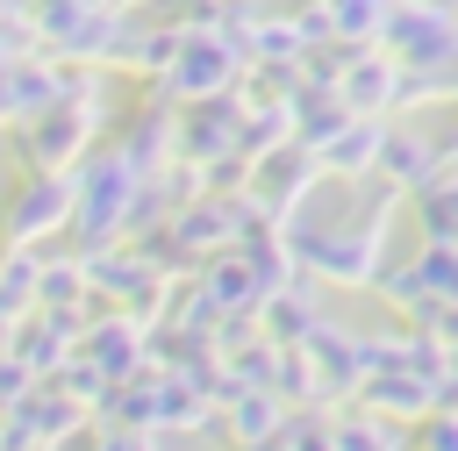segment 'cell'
Wrapping results in <instances>:
<instances>
[{"instance_id": "cell-1", "label": "cell", "mask_w": 458, "mask_h": 451, "mask_svg": "<svg viewBox=\"0 0 458 451\" xmlns=\"http://www.w3.org/2000/svg\"><path fill=\"white\" fill-rule=\"evenodd\" d=\"M394 208H401V193L372 200V208L351 215L344 229H308L301 215H286L279 229H286V243H293V258H301L308 272H322V279H336V286H372L379 265H386V222H394Z\"/></svg>"}, {"instance_id": "cell-2", "label": "cell", "mask_w": 458, "mask_h": 451, "mask_svg": "<svg viewBox=\"0 0 458 451\" xmlns=\"http://www.w3.org/2000/svg\"><path fill=\"white\" fill-rule=\"evenodd\" d=\"M136 193H143V172H136L122 150H100V157H86V179H79V208H72L79 236L100 251L114 229H129V208H136Z\"/></svg>"}, {"instance_id": "cell-3", "label": "cell", "mask_w": 458, "mask_h": 451, "mask_svg": "<svg viewBox=\"0 0 458 451\" xmlns=\"http://www.w3.org/2000/svg\"><path fill=\"white\" fill-rule=\"evenodd\" d=\"M379 50L394 64H458V14H444L437 0H401L379 29Z\"/></svg>"}, {"instance_id": "cell-4", "label": "cell", "mask_w": 458, "mask_h": 451, "mask_svg": "<svg viewBox=\"0 0 458 451\" xmlns=\"http://www.w3.org/2000/svg\"><path fill=\"white\" fill-rule=\"evenodd\" d=\"M86 136H93V107L72 93V100L43 107V122L21 136V165H29V172H64V165H79Z\"/></svg>"}, {"instance_id": "cell-5", "label": "cell", "mask_w": 458, "mask_h": 451, "mask_svg": "<svg viewBox=\"0 0 458 451\" xmlns=\"http://www.w3.org/2000/svg\"><path fill=\"white\" fill-rule=\"evenodd\" d=\"M72 208H79V193L64 186V172H29V179L14 186L0 229H7V243H36V236H50L57 222H72Z\"/></svg>"}, {"instance_id": "cell-6", "label": "cell", "mask_w": 458, "mask_h": 451, "mask_svg": "<svg viewBox=\"0 0 458 451\" xmlns=\"http://www.w3.org/2000/svg\"><path fill=\"white\" fill-rule=\"evenodd\" d=\"M336 100H344L351 115H386V107L401 100V64H394L386 50H372V43H351V50H344Z\"/></svg>"}, {"instance_id": "cell-7", "label": "cell", "mask_w": 458, "mask_h": 451, "mask_svg": "<svg viewBox=\"0 0 458 451\" xmlns=\"http://www.w3.org/2000/svg\"><path fill=\"white\" fill-rule=\"evenodd\" d=\"M229 72H236L229 36H193V29H186V43H179V57H172L165 79H172V93H186V100H215Z\"/></svg>"}, {"instance_id": "cell-8", "label": "cell", "mask_w": 458, "mask_h": 451, "mask_svg": "<svg viewBox=\"0 0 458 451\" xmlns=\"http://www.w3.org/2000/svg\"><path fill=\"white\" fill-rule=\"evenodd\" d=\"M358 408H372V415H429L437 408V379H422L408 365H379V372L358 379Z\"/></svg>"}, {"instance_id": "cell-9", "label": "cell", "mask_w": 458, "mask_h": 451, "mask_svg": "<svg viewBox=\"0 0 458 451\" xmlns=\"http://www.w3.org/2000/svg\"><path fill=\"white\" fill-rule=\"evenodd\" d=\"M215 422L229 430V444L258 451V444H272V437L286 430V401H279L272 387H236V394L222 401V415H215Z\"/></svg>"}, {"instance_id": "cell-10", "label": "cell", "mask_w": 458, "mask_h": 451, "mask_svg": "<svg viewBox=\"0 0 458 451\" xmlns=\"http://www.w3.org/2000/svg\"><path fill=\"white\" fill-rule=\"evenodd\" d=\"M86 365L100 379H129L143 365V315H100L86 329Z\"/></svg>"}, {"instance_id": "cell-11", "label": "cell", "mask_w": 458, "mask_h": 451, "mask_svg": "<svg viewBox=\"0 0 458 451\" xmlns=\"http://www.w3.org/2000/svg\"><path fill=\"white\" fill-rule=\"evenodd\" d=\"M444 165H451V150H444V143H422V136H408V129H386V143H379V172H386L394 193L429 186Z\"/></svg>"}, {"instance_id": "cell-12", "label": "cell", "mask_w": 458, "mask_h": 451, "mask_svg": "<svg viewBox=\"0 0 458 451\" xmlns=\"http://www.w3.org/2000/svg\"><path fill=\"white\" fill-rule=\"evenodd\" d=\"M379 143H386V115H351L315 157H322V172L358 179V172H379Z\"/></svg>"}, {"instance_id": "cell-13", "label": "cell", "mask_w": 458, "mask_h": 451, "mask_svg": "<svg viewBox=\"0 0 458 451\" xmlns=\"http://www.w3.org/2000/svg\"><path fill=\"white\" fill-rule=\"evenodd\" d=\"M408 208H415V222H422V243H458V172H451V165H444L429 186H415Z\"/></svg>"}, {"instance_id": "cell-14", "label": "cell", "mask_w": 458, "mask_h": 451, "mask_svg": "<svg viewBox=\"0 0 458 451\" xmlns=\"http://www.w3.org/2000/svg\"><path fill=\"white\" fill-rule=\"evenodd\" d=\"M36 279H43V265L29 258V243H7L0 251V315L7 322H21L36 308Z\"/></svg>"}, {"instance_id": "cell-15", "label": "cell", "mask_w": 458, "mask_h": 451, "mask_svg": "<svg viewBox=\"0 0 458 451\" xmlns=\"http://www.w3.org/2000/svg\"><path fill=\"white\" fill-rule=\"evenodd\" d=\"M322 7H329V21H336L344 43H379V29H386V14L401 0H322Z\"/></svg>"}, {"instance_id": "cell-16", "label": "cell", "mask_w": 458, "mask_h": 451, "mask_svg": "<svg viewBox=\"0 0 458 451\" xmlns=\"http://www.w3.org/2000/svg\"><path fill=\"white\" fill-rule=\"evenodd\" d=\"M329 437H336V451H401L394 422H386V415H372V408L336 415V422H329Z\"/></svg>"}, {"instance_id": "cell-17", "label": "cell", "mask_w": 458, "mask_h": 451, "mask_svg": "<svg viewBox=\"0 0 458 451\" xmlns=\"http://www.w3.org/2000/svg\"><path fill=\"white\" fill-rule=\"evenodd\" d=\"M372 286H379V294H386V301H394V308H401V315H415V308H422V301H429V279H422V258H415V251H408V258H401V265H394V258H386V265H379V279H372Z\"/></svg>"}, {"instance_id": "cell-18", "label": "cell", "mask_w": 458, "mask_h": 451, "mask_svg": "<svg viewBox=\"0 0 458 451\" xmlns=\"http://www.w3.org/2000/svg\"><path fill=\"white\" fill-rule=\"evenodd\" d=\"M229 136H243V129H236V107H208V115H193V122H186V143H179V150L200 165V157H215Z\"/></svg>"}, {"instance_id": "cell-19", "label": "cell", "mask_w": 458, "mask_h": 451, "mask_svg": "<svg viewBox=\"0 0 458 451\" xmlns=\"http://www.w3.org/2000/svg\"><path fill=\"white\" fill-rule=\"evenodd\" d=\"M79 286H86V258H79V265H43V279H36V308H72Z\"/></svg>"}, {"instance_id": "cell-20", "label": "cell", "mask_w": 458, "mask_h": 451, "mask_svg": "<svg viewBox=\"0 0 458 451\" xmlns=\"http://www.w3.org/2000/svg\"><path fill=\"white\" fill-rule=\"evenodd\" d=\"M415 444H422V451H458V408H429Z\"/></svg>"}, {"instance_id": "cell-21", "label": "cell", "mask_w": 458, "mask_h": 451, "mask_svg": "<svg viewBox=\"0 0 458 451\" xmlns=\"http://www.w3.org/2000/svg\"><path fill=\"white\" fill-rule=\"evenodd\" d=\"M93 451H150V444H143V437H136V430H107V437H100V444H93Z\"/></svg>"}, {"instance_id": "cell-22", "label": "cell", "mask_w": 458, "mask_h": 451, "mask_svg": "<svg viewBox=\"0 0 458 451\" xmlns=\"http://www.w3.org/2000/svg\"><path fill=\"white\" fill-rule=\"evenodd\" d=\"M437 7H444V14H458V0H437Z\"/></svg>"}]
</instances>
